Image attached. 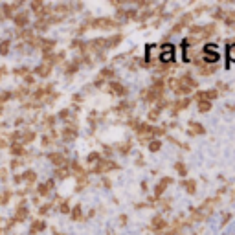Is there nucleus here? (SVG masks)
Here are the masks:
<instances>
[{"label":"nucleus","instance_id":"1","mask_svg":"<svg viewBox=\"0 0 235 235\" xmlns=\"http://www.w3.org/2000/svg\"><path fill=\"white\" fill-rule=\"evenodd\" d=\"M86 24L92 28H98V30H110V28H118L120 22H116L112 18H94V20H88Z\"/></svg>","mask_w":235,"mask_h":235},{"label":"nucleus","instance_id":"2","mask_svg":"<svg viewBox=\"0 0 235 235\" xmlns=\"http://www.w3.org/2000/svg\"><path fill=\"white\" fill-rule=\"evenodd\" d=\"M112 169H118V163H114L110 160H99L94 171L96 173H107V171H112Z\"/></svg>","mask_w":235,"mask_h":235},{"label":"nucleus","instance_id":"3","mask_svg":"<svg viewBox=\"0 0 235 235\" xmlns=\"http://www.w3.org/2000/svg\"><path fill=\"white\" fill-rule=\"evenodd\" d=\"M204 53H206V61L208 63H217V59H219V53H217V48L215 46H211V44H208L206 48H204Z\"/></svg>","mask_w":235,"mask_h":235},{"label":"nucleus","instance_id":"4","mask_svg":"<svg viewBox=\"0 0 235 235\" xmlns=\"http://www.w3.org/2000/svg\"><path fill=\"white\" fill-rule=\"evenodd\" d=\"M13 20H15V24H17V26L24 28V26H28V22H30V17H28V13H26V11H22V13H17V15H13Z\"/></svg>","mask_w":235,"mask_h":235},{"label":"nucleus","instance_id":"5","mask_svg":"<svg viewBox=\"0 0 235 235\" xmlns=\"http://www.w3.org/2000/svg\"><path fill=\"white\" fill-rule=\"evenodd\" d=\"M39 48H40V50L44 52V55H46V53H50V52L55 48V40H52V39H40Z\"/></svg>","mask_w":235,"mask_h":235},{"label":"nucleus","instance_id":"6","mask_svg":"<svg viewBox=\"0 0 235 235\" xmlns=\"http://www.w3.org/2000/svg\"><path fill=\"white\" fill-rule=\"evenodd\" d=\"M219 96V92L217 90H208V92H197V99H200V101H204V99H208V101H211V99H215Z\"/></svg>","mask_w":235,"mask_h":235},{"label":"nucleus","instance_id":"7","mask_svg":"<svg viewBox=\"0 0 235 235\" xmlns=\"http://www.w3.org/2000/svg\"><path fill=\"white\" fill-rule=\"evenodd\" d=\"M50 72H52V66L46 64V63H42V64H39V66L35 68V74H37L39 77H48Z\"/></svg>","mask_w":235,"mask_h":235},{"label":"nucleus","instance_id":"8","mask_svg":"<svg viewBox=\"0 0 235 235\" xmlns=\"http://www.w3.org/2000/svg\"><path fill=\"white\" fill-rule=\"evenodd\" d=\"M48 160L53 163L55 167L64 166V156H63V154H59V153H50V154H48Z\"/></svg>","mask_w":235,"mask_h":235},{"label":"nucleus","instance_id":"9","mask_svg":"<svg viewBox=\"0 0 235 235\" xmlns=\"http://www.w3.org/2000/svg\"><path fill=\"white\" fill-rule=\"evenodd\" d=\"M171 182H173V180H171L169 176H166V178H163V180H162V182H160V184L156 185V189H154V195H156V197H160V195H162L163 191H166V187H167V185H169Z\"/></svg>","mask_w":235,"mask_h":235},{"label":"nucleus","instance_id":"10","mask_svg":"<svg viewBox=\"0 0 235 235\" xmlns=\"http://www.w3.org/2000/svg\"><path fill=\"white\" fill-rule=\"evenodd\" d=\"M110 92L116 94V96H125V94H127V88H125L123 85H120V83H110Z\"/></svg>","mask_w":235,"mask_h":235},{"label":"nucleus","instance_id":"11","mask_svg":"<svg viewBox=\"0 0 235 235\" xmlns=\"http://www.w3.org/2000/svg\"><path fill=\"white\" fill-rule=\"evenodd\" d=\"M76 136H77V132L72 127H66L63 130V140H64V142H72V140H76Z\"/></svg>","mask_w":235,"mask_h":235},{"label":"nucleus","instance_id":"12","mask_svg":"<svg viewBox=\"0 0 235 235\" xmlns=\"http://www.w3.org/2000/svg\"><path fill=\"white\" fill-rule=\"evenodd\" d=\"M189 134H206V129L197 121H189Z\"/></svg>","mask_w":235,"mask_h":235},{"label":"nucleus","instance_id":"13","mask_svg":"<svg viewBox=\"0 0 235 235\" xmlns=\"http://www.w3.org/2000/svg\"><path fill=\"white\" fill-rule=\"evenodd\" d=\"M28 217V208L24 204H20L18 209H17V213H15V221H24Z\"/></svg>","mask_w":235,"mask_h":235},{"label":"nucleus","instance_id":"14","mask_svg":"<svg viewBox=\"0 0 235 235\" xmlns=\"http://www.w3.org/2000/svg\"><path fill=\"white\" fill-rule=\"evenodd\" d=\"M189 99H180V101H176L175 103V107H173V114H176V112H180V110H184V108H187L189 107Z\"/></svg>","mask_w":235,"mask_h":235},{"label":"nucleus","instance_id":"15","mask_svg":"<svg viewBox=\"0 0 235 235\" xmlns=\"http://www.w3.org/2000/svg\"><path fill=\"white\" fill-rule=\"evenodd\" d=\"M35 140V132L26 130V132H20V143H30Z\"/></svg>","mask_w":235,"mask_h":235},{"label":"nucleus","instance_id":"16","mask_svg":"<svg viewBox=\"0 0 235 235\" xmlns=\"http://www.w3.org/2000/svg\"><path fill=\"white\" fill-rule=\"evenodd\" d=\"M160 52H162L160 59H163V61H171L173 59V48H171V46H163Z\"/></svg>","mask_w":235,"mask_h":235},{"label":"nucleus","instance_id":"17","mask_svg":"<svg viewBox=\"0 0 235 235\" xmlns=\"http://www.w3.org/2000/svg\"><path fill=\"white\" fill-rule=\"evenodd\" d=\"M182 185L185 187V191L189 193V195H193V193L197 191V184H195L193 180H184V182H182Z\"/></svg>","mask_w":235,"mask_h":235},{"label":"nucleus","instance_id":"18","mask_svg":"<svg viewBox=\"0 0 235 235\" xmlns=\"http://www.w3.org/2000/svg\"><path fill=\"white\" fill-rule=\"evenodd\" d=\"M151 228H153V230H162V228H166V221H163L162 217H154L153 222H151Z\"/></svg>","mask_w":235,"mask_h":235},{"label":"nucleus","instance_id":"19","mask_svg":"<svg viewBox=\"0 0 235 235\" xmlns=\"http://www.w3.org/2000/svg\"><path fill=\"white\" fill-rule=\"evenodd\" d=\"M121 35H112L110 39H107V48H114V46H118V44H120L121 42Z\"/></svg>","mask_w":235,"mask_h":235},{"label":"nucleus","instance_id":"20","mask_svg":"<svg viewBox=\"0 0 235 235\" xmlns=\"http://www.w3.org/2000/svg\"><path fill=\"white\" fill-rule=\"evenodd\" d=\"M9 151H11V154H17V156H20V154L26 153L24 147H22V143H13V145L9 147Z\"/></svg>","mask_w":235,"mask_h":235},{"label":"nucleus","instance_id":"21","mask_svg":"<svg viewBox=\"0 0 235 235\" xmlns=\"http://www.w3.org/2000/svg\"><path fill=\"white\" fill-rule=\"evenodd\" d=\"M215 70H217L215 64L213 66H200V74L202 76H211V74H215Z\"/></svg>","mask_w":235,"mask_h":235},{"label":"nucleus","instance_id":"22","mask_svg":"<svg viewBox=\"0 0 235 235\" xmlns=\"http://www.w3.org/2000/svg\"><path fill=\"white\" fill-rule=\"evenodd\" d=\"M81 217H83V211H81V206L77 204V206H74V209H72V219H74V221H81Z\"/></svg>","mask_w":235,"mask_h":235},{"label":"nucleus","instance_id":"23","mask_svg":"<svg viewBox=\"0 0 235 235\" xmlns=\"http://www.w3.org/2000/svg\"><path fill=\"white\" fill-rule=\"evenodd\" d=\"M44 228H46L44 221H35V222L31 224V233H35V231H42Z\"/></svg>","mask_w":235,"mask_h":235},{"label":"nucleus","instance_id":"24","mask_svg":"<svg viewBox=\"0 0 235 235\" xmlns=\"http://www.w3.org/2000/svg\"><path fill=\"white\" fill-rule=\"evenodd\" d=\"M198 110H200V112H208V110H211V101H208V99L198 101Z\"/></svg>","mask_w":235,"mask_h":235},{"label":"nucleus","instance_id":"25","mask_svg":"<svg viewBox=\"0 0 235 235\" xmlns=\"http://www.w3.org/2000/svg\"><path fill=\"white\" fill-rule=\"evenodd\" d=\"M77 68H79V61H76V63H72V64H68V66H66V74H68V76L76 74Z\"/></svg>","mask_w":235,"mask_h":235},{"label":"nucleus","instance_id":"26","mask_svg":"<svg viewBox=\"0 0 235 235\" xmlns=\"http://www.w3.org/2000/svg\"><path fill=\"white\" fill-rule=\"evenodd\" d=\"M9 44H11L9 40H2V42H0V53H2V55H8V52H9V48H11Z\"/></svg>","mask_w":235,"mask_h":235},{"label":"nucleus","instance_id":"27","mask_svg":"<svg viewBox=\"0 0 235 235\" xmlns=\"http://www.w3.org/2000/svg\"><path fill=\"white\" fill-rule=\"evenodd\" d=\"M24 180L30 182V184H33V182L37 180V173H35V171H26V173H24Z\"/></svg>","mask_w":235,"mask_h":235},{"label":"nucleus","instance_id":"28","mask_svg":"<svg viewBox=\"0 0 235 235\" xmlns=\"http://www.w3.org/2000/svg\"><path fill=\"white\" fill-rule=\"evenodd\" d=\"M167 85H169V88H171V90H175V92H176V90L180 88V79H175V77H171V79L167 81Z\"/></svg>","mask_w":235,"mask_h":235},{"label":"nucleus","instance_id":"29","mask_svg":"<svg viewBox=\"0 0 235 235\" xmlns=\"http://www.w3.org/2000/svg\"><path fill=\"white\" fill-rule=\"evenodd\" d=\"M202 30H204V37H209V35H213V33H215V26H213V24L202 26Z\"/></svg>","mask_w":235,"mask_h":235},{"label":"nucleus","instance_id":"30","mask_svg":"<svg viewBox=\"0 0 235 235\" xmlns=\"http://www.w3.org/2000/svg\"><path fill=\"white\" fill-rule=\"evenodd\" d=\"M46 28H48V20H37V22H35V30L44 31Z\"/></svg>","mask_w":235,"mask_h":235},{"label":"nucleus","instance_id":"31","mask_svg":"<svg viewBox=\"0 0 235 235\" xmlns=\"http://www.w3.org/2000/svg\"><path fill=\"white\" fill-rule=\"evenodd\" d=\"M175 167H176V171L180 173V176H185V175H187V169H185V166H184L182 162H176V163H175Z\"/></svg>","mask_w":235,"mask_h":235},{"label":"nucleus","instance_id":"32","mask_svg":"<svg viewBox=\"0 0 235 235\" xmlns=\"http://www.w3.org/2000/svg\"><path fill=\"white\" fill-rule=\"evenodd\" d=\"M11 96H13L11 92H2V94H0V107H2L6 101H9V99H11Z\"/></svg>","mask_w":235,"mask_h":235},{"label":"nucleus","instance_id":"33","mask_svg":"<svg viewBox=\"0 0 235 235\" xmlns=\"http://www.w3.org/2000/svg\"><path fill=\"white\" fill-rule=\"evenodd\" d=\"M228 59L231 63H235V44H230L228 46Z\"/></svg>","mask_w":235,"mask_h":235},{"label":"nucleus","instance_id":"34","mask_svg":"<svg viewBox=\"0 0 235 235\" xmlns=\"http://www.w3.org/2000/svg\"><path fill=\"white\" fill-rule=\"evenodd\" d=\"M48 193H50V187H48V184H40V185H39V195L46 197Z\"/></svg>","mask_w":235,"mask_h":235},{"label":"nucleus","instance_id":"35","mask_svg":"<svg viewBox=\"0 0 235 235\" xmlns=\"http://www.w3.org/2000/svg\"><path fill=\"white\" fill-rule=\"evenodd\" d=\"M160 147H162L160 142H151V143H149V151H151V153H158Z\"/></svg>","mask_w":235,"mask_h":235},{"label":"nucleus","instance_id":"36","mask_svg":"<svg viewBox=\"0 0 235 235\" xmlns=\"http://www.w3.org/2000/svg\"><path fill=\"white\" fill-rule=\"evenodd\" d=\"M158 116H160V110H158V108H154V110H151V112H149V116H147V118H149V121H156V120H158Z\"/></svg>","mask_w":235,"mask_h":235},{"label":"nucleus","instance_id":"37","mask_svg":"<svg viewBox=\"0 0 235 235\" xmlns=\"http://www.w3.org/2000/svg\"><path fill=\"white\" fill-rule=\"evenodd\" d=\"M112 76H114L112 70H110V68H105V70H101V76H99V77L105 79V77H112Z\"/></svg>","mask_w":235,"mask_h":235},{"label":"nucleus","instance_id":"38","mask_svg":"<svg viewBox=\"0 0 235 235\" xmlns=\"http://www.w3.org/2000/svg\"><path fill=\"white\" fill-rule=\"evenodd\" d=\"M55 176H57V178H66V176H68V169H57V171H55Z\"/></svg>","mask_w":235,"mask_h":235},{"label":"nucleus","instance_id":"39","mask_svg":"<svg viewBox=\"0 0 235 235\" xmlns=\"http://www.w3.org/2000/svg\"><path fill=\"white\" fill-rule=\"evenodd\" d=\"M31 9L39 13V11L42 9V2H40V0H37V2H33V4H31Z\"/></svg>","mask_w":235,"mask_h":235},{"label":"nucleus","instance_id":"40","mask_svg":"<svg viewBox=\"0 0 235 235\" xmlns=\"http://www.w3.org/2000/svg\"><path fill=\"white\" fill-rule=\"evenodd\" d=\"M50 206H52V204H44V206L39 209V213H40V215H46V213L50 211Z\"/></svg>","mask_w":235,"mask_h":235},{"label":"nucleus","instance_id":"41","mask_svg":"<svg viewBox=\"0 0 235 235\" xmlns=\"http://www.w3.org/2000/svg\"><path fill=\"white\" fill-rule=\"evenodd\" d=\"M26 94H28V88H20V90H18V92L15 94V96H17V98H24Z\"/></svg>","mask_w":235,"mask_h":235},{"label":"nucleus","instance_id":"42","mask_svg":"<svg viewBox=\"0 0 235 235\" xmlns=\"http://www.w3.org/2000/svg\"><path fill=\"white\" fill-rule=\"evenodd\" d=\"M86 160H88V162H94V160H99V154H98V153H90Z\"/></svg>","mask_w":235,"mask_h":235},{"label":"nucleus","instance_id":"43","mask_svg":"<svg viewBox=\"0 0 235 235\" xmlns=\"http://www.w3.org/2000/svg\"><path fill=\"white\" fill-rule=\"evenodd\" d=\"M26 72H28V68H17V70H15L17 76H26Z\"/></svg>","mask_w":235,"mask_h":235},{"label":"nucleus","instance_id":"44","mask_svg":"<svg viewBox=\"0 0 235 235\" xmlns=\"http://www.w3.org/2000/svg\"><path fill=\"white\" fill-rule=\"evenodd\" d=\"M68 211H70L68 202H63V204H61V213H68Z\"/></svg>","mask_w":235,"mask_h":235},{"label":"nucleus","instance_id":"45","mask_svg":"<svg viewBox=\"0 0 235 235\" xmlns=\"http://www.w3.org/2000/svg\"><path fill=\"white\" fill-rule=\"evenodd\" d=\"M20 166H22L20 160H13V162H11V169H17V167H20Z\"/></svg>","mask_w":235,"mask_h":235},{"label":"nucleus","instance_id":"46","mask_svg":"<svg viewBox=\"0 0 235 235\" xmlns=\"http://www.w3.org/2000/svg\"><path fill=\"white\" fill-rule=\"evenodd\" d=\"M15 184H20V182H24V175H15Z\"/></svg>","mask_w":235,"mask_h":235},{"label":"nucleus","instance_id":"47","mask_svg":"<svg viewBox=\"0 0 235 235\" xmlns=\"http://www.w3.org/2000/svg\"><path fill=\"white\" fill-rule=\"evenodd\" d=\"M55 123V118L53 116H48V118H46V125H53Z\"/></svg>","mask_w":235,"mask_h":235},{"label":"nucleus","instance_id":"48","mask_svg":"<svg viewBox=\"0 0 235 235\" xmlns=\"http://www.w3.org/2000/svg\"><path fill=\"white\" fill-rule=\"evenodd\" d=\"M6 175H8V171H6V169H0V182H2V180H6Z\"/></svg>","mask_w":235,"mask_h":235},{"label":"nucleus","instance_id":"49","mask_svg":"<svg viewBox=\"0 0 235 235\" xmlns=\"http://www.w3.org/2000/svg\"><path fill=\"white\" fill-rule=\"evenodd\" d=\"M61 120H66V118H68V110H61Z\"/></svg>","mask_w":235,"mask_h":235},{"label":"nucleus","instance_id":"50","mask_svg":"<svg viewBox=\"0 0 235 235\" xmlns=\"http://www.w3.org/2000/svg\"><path fill=\"white\" fill-rule=\"evenodd\" d=\"M213 17H215V18H222V17H224V11H217Z\"/></svg>","mask_w":235,"mask_h":235},{"label":"nucleus","instance_id":"51","mask_svg":"<svg viewBox=\"0 0 235 235\" xmlns=\"http://www.w3.org/2000/svg\"><path fill=\"white\" fill-rule=\"evenodd\" d=\"M24 79H26V83H28V85H31V83H33V76H26Z\"/></svg>","mask_w":235,"mask_h":235},{"label":"nucleus","instance_id":"52","mask_svg":"<svg viewBox=\"0 0 235 235\" xmlns=\"http://www.w3.org/2000/svg\"><path fill=\"white\" fill-rule=\"evenodd\" d=\"M2 74H4V68H0V77H2Z\"/></svg>","mask_w":235,"mask_h":235},{"label":"nucleus","instance_id":"53","mask_svg":"<svg viewBox=\"0 0 235 235\" xmlns=\"http://www.w3.org/2000/svg\"><path fill=\"white\" fill-rule=\"evenodd\" d=\"M55 235H64V233H59V231H55Z\"/></svg>","mask_w":235,"mask_h":235}]
</instances>
